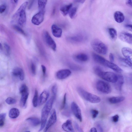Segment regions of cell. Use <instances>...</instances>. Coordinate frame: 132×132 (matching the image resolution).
Instances as JSON below:
<instances>
[{"instance_id":"cell-51","label":"cell","mask_w":132,"mask_h":132,"mask_svg":"<svg viewBox=\"0 0 132 132\" xmlns=\"http://www.w3.org/2000/svg\"><path fill=\"white\" fill-rule=\"evenodd\" d=\"M89 132H97V129L95 127L92 128Z\"/></svg>"},{"instance_id":"cell-45","label":"cell","mask_w":132,"mask_h":132,"mask_svg":"<svg viewBox=\"0 0 132 132\" xmlns=\"http://www.w3.org/2000/svg\"><path fill=\"white\" fill-rule=\"evenodd\" d=\"M112 120L113 122L116 123L118 121L119 116L118 115H116L112 117Z\"/></svg>"},{"instance_id":"cell-40","label":"cell","mask_w":132,"mask_h":132,"mask_svg":"<svg viewBox=\"0 0 132 132\" xmlns=\"http://www.w3.org/2000/svg\"><path fill=\"white\" fill-rule=\"evenodd\" d=\"M91 112L92 118L94 119L96 118L99 114L98 111L96 109L91 110Z\"/></svg>"},{"instance_id":"cell-52","label":"cell","mask_w":132,"mask_h":132,"mask_svg":"<svg viewBox=\"0 0 132 132\" xmlns=\"http://www.w3.org/2000/svg\"><path fill=\"white\" fill-rule=\"evenodd\" d=\"M85 1L84 0H75L74 2L76 3H83Z\"/></svg>"},{"instance_id":"cell-49","label":"cell","mask_w":132,"mask_h":132,"mask_svg":"<svg viewBox=\"0 0 132 132\" xmlns=\"http://www.w3.org/2000/svg\"><path fill=\"white\" fill-rule=\"evenodd\" d=\"M125 28L129 30L132 32V24H127L125 26Z\"/></svg>"},{"instance_id":"cell-42","label":"cell","mask_w":132,"mask_h":132,"mask_svg":"<svg viewBox=\"0 0 132 132\" xmlns=\"http://www.w3.org/2000/svg\"><path fill=\"white\" fill-rule=\"evenodd\" d=\"M4 46L7 54H9L10 51V46L7 43L4 44Z\"/></svg>"},{"instance_id":"cell-19","label":"cell","mask_w":132,"mask_h":132,"mask_svg":"<svg viewBox=\"0 0 132 132\" xmlns=\"http://www.w3.org/2000/svg\"><path fill=\"white\" fill-rule=\"evenodd\" d=\"M49 94L47 91H44L40 95L39 100V104L42 105L47 101L49 97Z\"/></svg>"},{"instance_id":"cell-13","label":"cell","mask_w":132,"mask_h":132,"mask_svg":"<svg viewBox=\"0 0 132 132\" xmlns=\"http://www.w3.org/2000/svg\"><path fill=\"white\" fill-rule=\"evenodd\" d=\"M71 71L69 69H61L57 72L56 76L57 78L58 79H64L68 78L71 75Z\"/></svg>"},{"instance_id":"cell-3","label":"cell","mask_w":132,"mask_h":132,"mask_svg":"<svg viewBox=\"0 0 132 132\" xmlns=\"http://www.w3.org/2000/svg\"><path fill=\"white\" fill-rule=\"evenodd\" d=\"M78 92L84 99L91 103L96 104L100 102L101 99L97 95L91 93L80 87L77 88Z\"/></svg>"},{"instance_id":"cell-46","label":"cell","mask_w":132,"mask_h":132,"mask_svg":"<svg viewBox=\"0 0 132 132\" xmlns=\"http://www.w3.org/2000/svg\"><path fill=\"white\" fill-rule=\"evenodd\" d=\"M42 70L43 73V76L44 77H45L46 74V69L45 66L43 65H42L41 66Z\"/></svg>"},{"instance_id":"cell-16","label":"cell","mask_w":132,"mask_h":132,"mask_svg":"<svg viewBox=\"0 0 132 132\" xmlns=\"http://www.w3.org/2000/svg\"><path fill=\"white\" fill-rule=\"evenodd\" d=\"M51 31L53 35L57 38H60L61 36L62 30L61 28L56 25L53 24L51 27Z\"/></svg>"},{"instance_id":"cell-11","label":"cell","mask_w":132,"mask_h":132,"mask_svg":"<svg viewBox=\"0 0 132 132\" xmlns=\"http://www.w3.org/2000/svg\"><path fill=\"white\" fill-rule=\"evenodd\" d=\"M57 121V116L55 110H53L51 116L47 122L44 132H46L49 128L56 123Z\"/></svg>"},{"instance_id":"cell-26","label":"cell","mask_w":132,"mask_h":132,"mask_svg":"<svg viewBox=\"0 0 132 132\" xmlns=\"http://www.w3.org/2000/svg\"><path fill=\"white\" fill-rule=\"evenodd\" d=\"M20 114V112L19 109L16 108H13L10 110L9 115L10 118L15 119L17 118Z\"/></svg>"},{"instance_id":"cell-48","label":"cell","mask_w":132,"mask_h":132,"mask_svg":"<svg viewBox=\"0 0 132 132\" xmlns=\"http://www.w3.org/2000/svg\"><path fill=\"white\" fill-rule=\"evenodd\" d=\"M126 5L132 8V0H128L125 2Z\"/></svg>"},{"instance_id":"cell-4","label":"cell","mask_w":132,"mask_h":132,"mask_svg":"<svg viewBox=\"0 0 132 132\" xmlns=\"http://www.w3.org/2000/svg\"><path fill=\"white\" fill-rule=\"evenodd\" d=\"M91 45L93 49L97 53L105 55L108 52V48L105 44L98 39L93 40L91 43Z\"/></svg>"},{"instance_id":"cell-38","label":"cell","mask_w":132,"mask_h":132,"mask_svg":"<svg viewBox=\"0 0 132 132\" xmlns=\"http://www.w3.org/2000/svg\"><path fill=\"white\" fill-rule=\"evenodd\" d=\"M51 91L53 94V96L56 98L57 91V87L56 84H55L52 86Z\"/></svg>"},{"instance_id":"cell-1","label":"cell","mask_w":132,"mask_h":132,"mask_svg":"<svg viewBox=\"0 0 132 132\" xmlns=\"http://www.w3.org/2000/svg\"><path fill=\"white\" fill-rule=\"evenodd\" d=\"M56 98L52 96L47 101L43 107L41 112V126L39 132L41 131L45 127L47 118L53 107L54 101Z\"/></svg>"},{"instance_id":"cell-10","label":"cell","mask_w":132,"mask_h":132,"mask_svg":"<svg viewBox=\"0 0 132 132\" xmlns=\"http://www.w3.org/2000/svg\"><path fill=\"white\" fill-rule=\"evenodd\" d=\"M44 13L39 12L35 14L32 18L31 21L33 24L38 25L41 23L44 18Z\"/></svg>"},{"instance_id":"cell-15","label":"cell","mask_w":132,"mask_h":132,"mask_svg":"<svg viewBox=\"0 0 132 132\" xmlns=\"http://www.w3.org/2000/svg\"><path fill=\"white\" fill-rule=\"evenodd\" d=\"M104 66L111 69L117 73H120L123 72V70L118 66L107 60L106 61Z\"/></svg>"},{"instance_id":"cell-7","label":"cell","mask_w":132,"mask_h":132,"mask_svg":"<svg viewBox=\"0 0 132 132\" xmlns=\"http://www.w3.org/2000/svg\"><path fill=\"white\" fill-rule=\"evenodd\" d=\"M43 36V39L47 45L53 51H55L57 48L56 43L49 33L46 31L44 32Z\"/></svg>"},{"instance_id":"cell-9","label":"cell","mask_w":132,"mask_h":132,"mask_svg":"<svg viewBox=\"0 0 132 132\" xmlns=\"http://www.w3.org/2000/svg\"><path fill=\"white\" fill-rule=\"evenodd\" d=\"M72 111L76 118L78 119L80 122H82V118L81 111L78 105L75 102H73L71 105Z\"/></svg>"},{"instance_id":"cell-55","label":"cell","mask_w":132,"mask_h":132,"mask_svg":"<svg viewBox=\"0 0 132 132\" xmlns=\"http://www.w3.org/2000/svg\"><path fill=\"white\" fill-rule=\"evenodd\" d=\"M31 132L30 131H28L26 132Z\"/></svg>"},{"instance_id":"cell-12","label":"cell","mask_w":132,"mask_h":132,"mask_svg":"<svg viewBox=\"0 0 132 132\" xmlns=\"http://www.w3.org/2000/svg\"><path fill=\"white\" fill-rule=\"evenodd\" d=\"M119 37L122 41L132 45V34L126 32H122L120 33Z\"/></svg>"},{"instance_id":"cell-31","label":"cell","mask_w":132,"mask_h":132,"mask_svg":"<svg viewBox=\"0 0 132 132\" xmlns=\"http://www.w3.org/2000/svg\"><path fill=\"white\" fill-rule=\"evenodd\" d=\"M32 103L33 106L35 107H37L39 104L38 92L36 90L35 91L34 96L33 99Z\"/></svg>"},{"instance_id":"cell-41","label":"cell","mask_w":132,"mask_h":132,"mask_svg":"<svg viewBox=\"0 0 132 132\" xmlns=\"http://www.w3.org/2000/svg\"><path fill=\"white\" fill-rule=\"evenodd\" d=\"M66 93H65L64 95V98L63 100V102H62V104L61 107V109H63L65 108L66 104Z\"/></svg>"},{"instance_id":"cell-37","label":"cell","mask_w":132,"mask_h":132,"mask_svg":"<svg viewBox=\"0 0 132 132\" xmlns=\"http://www.w3.org/2000/svg\"><path fill=\"white\" fill-rule=\"evenodd\" d=\"M13 27L14 30L17 32L19 33H20L24 35L25 36L26 35V34L24 31L21 27L18 26L14 25L13 26Z\"/></svg>"},{"instance_id":"cell-14","label":"cell","mask_w":132,"mask_h":132,"mask_svg":"<svg viewBox=\"0 0 132 132\" xmlns=\"http://www.w3.org/2000/svg\"><path fill=\"white\" fill-rule=\"evenodd\" d=\"M13 76L19 78L22 81L25 77L24 72L22 69L20 67H16L14 68L12 72Z\"/></svg>"},{"instance_id":"cell-39","label":"cell","mask_w":132,"mask_h":132,"mask_svg":"<svg viewBox=\"0 0 132 132\" xmlns=\"http://www.w3.org/2000/svg\"><path fill=\"white\" fill-rule=\"evenodd\" d=\"M30 67L32 74L34 75H35L36 72V66L34 63H31Z\"/></svg>"},{"instance_id":"cell-44","label":"cell","mask_w":132,"mask_h":132,"mask_svg":"<svg viewBox=\"0 0 132 132\" xmlns=\"http://www.w3.org/2000/svg\"><path fill=\"white\" fill-rule=\"evenodd\" d=\"M6 7L5 5L2 4L0 6V13H3L5 11L6 9Z\"/></svg>"},{"instance_id":"cell-8","label":"cell","mask_w":132,"mask_h":132,"mask_svg":"<svg viewBox=\"0 0 132 132\" xmlns=\"http://www.w3.org/2000/svg\"><path fill=\"white\" fill-rule=\"evenodd\" d=\"M87 37L85 35L79 33L69 37L67 38V41L70 42L79 43L86 41Z\"/></svg>"},{"instance_id":"cell-35","label":"cell","mask_w":132,"mask_h":132,"mask_svg":"<svg viewBox=\"0 0 132 132\" xmlns=\"http://www.w3.org/2000/svg\"><path fill=\"white\" fill-rule=\"evenodd\" d=\"M28 88L26 84H22L20 89V94L28 92Z\"/></svg>"},{"instance_id":"cell-50","label":"cell","mask_w":132,"mask_h":132,"mask_svg":"<svg viewBox=\"0 0 132 132\" xmlns=\"http://www.w3.org/2000/svg\"><path fill=\"white\" fill-rule=\"evenodd\" d=\"M97 126L98 128L99 132H103V130L102 128L99 125H97Z\"/></svg>"},{"instance_id":"cell-54","label":"cell","mask_w":132,"mask_h":132,"mask_svg":"<svg viewBox=\"0 0 132 132\" xmlns=\"http://www.w3.org/2000/svg\"><path fill=\"white\" fill-rule=\"evenodd\" d=\"M0 49L1 50L2 49V46L1 43H0Z\"/></svg>"},{"instance_id":"cell-29","label":"cell","mask_w":132,"mask_h":132,"mask_svg":"<svg viewBox=\"0 0 132 132\" xmlns=\"http://www.w3.org/2000/svg\"><path fill=\"white\" fill-rule=\"evenodd\" d=\"M109 33L111 39L115 41L117 36V32L116 29L113 28H110L108 29Z\"/></svg>"},{"instance_id":"cell-27","label":"cell","mask_w":132,"mask_h":132,"mask_svg":"<svg viewBox=\"0 0 132 132\" xmlns=\"http://www.w3.org/2000/svg\"><path fill=\"white\" fill-rule=\"evenodd\" d=\"M26 120L31 124L32 125L34 126H38L41 123L40 119L35 117H29Z\"/></svg>"},{"instance_id":"cell-6","label":"cell","mask_w":132,"mask_h":132,"mask_svg":"<svg viewBox=\"0 0 132 132\" xmlns=\"http://www.w3.org/2000/svg\"><path fill=\"white\" fill-rule=\"evenodd\" d=\"M96 86L97 90L101 93L108 94L111 92L112 88L110 85L103 80H98L96 83Z\"/></svg>"},{"instance_id":"cell-5","label":"cell","mask_w":132,"mask_h":132,"mask_svg":"<svg viewBox=\"0 0 132 132\" xmlns=\"http://www.w3.org/2000/svg\"><path fill=\"white\" fill-rule=\"evenodd\" d=\"M105 81L113 83H116L118 79V75L114 73L110 72H105L102 70L97 74Z\"/></svg>"},{"instance_id":"cell-23","label":"cell","mask_w":132,"mask_h":132,"mask_svg":"<svg viewBox=\"0 0 132 132\" xmlns=\"http://www.w3.org/2000/svg\"><path fill=\"white\" fill-rule=\"evenodd\" d=\"M125 98L124 96L113 97L109 98L108 100L112 104H116L121 102L125 100Z\"/></svg>"},{"instance_id":"cell-22","label":"cell","mask_w":132,"mask_h":132,"mask_svg":"<svg viewBox=\"0 0 132 132\" xmlns=\"http://www.w3.org/2000/svg\"><path fill=\"white\" fill-rule=\"evenodd\" d=\"M74 58L76 60L81 62H86L89 59V57L87 55L83 53L76 55L74 56Z\"/></svg>"},{"instance_id":"cell-28","label":"cell","mask_w":132,"mask_h":132,"mask_svg":"<svg viewBox=\"0 0 132 132\" xmlns=\"http://www.w3.org/2000/svg\"><path fill=\"white\" fill-rule=\"evenodd\" d=\"M120 62L121 64L124 66L132 69V62L126 58H120Z\"/></svg>"},{"instance_id":"cell-21","label":"cell","mask_w":132,"mask_h":132,"mask_svg":"<svg viewBox=\"0 0 132 132\" xmlns=\"http://www.w3.org/2000/svg\"><path fill=\"white\" fill-rule=\"evenodd\" d=\"M114 17L115 21L119 23H123L125 19V17L123 13L119 11H117L115 13Z\"/></svg>"},{"instance_id":"cell-43","label":"cell","mask_w":132,"mask_h":132,"mask_svg":"<svg viewBox=\"0 0 132 132\" xmlns=\"http://www.w3.org/2000/svg\"><path fill=\"white\" fill-rule=\"evenodd\" d=\"M76 129L79 132H84L81 128L79 126V124L76 122L74 123Z\"/></svg>"},{"instance_id":"cell-20","label":"cell","mask_w":132,"mask_h":132,"mask_svg":"<svg viewBox=\"0 0 132 132\" xmlns=\"http://www.w3.org/2000/svg\"><path fill=\"white\" fill-rule=\"evenodd\" d=\"M118 75V79L115 83V86L116 89L120 91L121 90L122 87L124 83V79L123 76L120 74Z\"/></svg>"},{"instance_id":"cell-24","label":"cell","mask_w":132,"mask_h":132,"mask_svg":"<svg viewBox=\"0 0 132 132\" xmlns=\"http://www.w3.org/2000/svg\"><path fill=\"white\" fill-rule=\"evenodd\" d=\"M21 94L20 100V105L22 107L25 108L26 106L27 102L29 96L28 92Z\"/></svg>"},{"instance_id":"cell-18","label":"cell","mask_w":132,"mask_h":132,"mask_svg":"<svg viewBox=\"0 0 132 132\" xmlns=\"http://www.w3.org/2000/svg\"><path fill=\"white\" fill-rule=\"evenodd\" d=\"M123 56L128 60L132 62V49L128 47H123L122 49Z\"/></svg>"},{"instance_id":"cell-2","label":"cell","mask_w":132,"mask_h":132,"mask_svg":"<svg viewBox=\"0 0 132 132\" xmlns=\"http://www.w3.org/2000/svg\"><path fill=\"white\" fill-rule=\"evenodd\" d=\"M28 4L27 1L24 2L13 16V18L18 17V23L21 26H23L26 23V17L25 9Z\"/></svg>"},{"instance_id":"cell-47","label":"cell","mask_w":132,"mask_h":132,"mask_svg":"<svg viewBox=\"0 0 132 132\" xmlns=\"http://www.w3.org/2000/svg\"><path fill=\"white\" fill-rule=\"evenodd\" d=\"M109 58L110 61L113 63L114 61V55L112 53H110L109 55Z\"/></svg>"},{"instance_id":"cell-36","label":"cell","mask_w":132,"mask_h":132,"mask_svg":"<svg viewBox=\"0 0 132 132\" xmlns=\"http://www.w3.org/2000/svg\"><path fill=\"white\" fill-rule=\"evenodd\" d=\"M5 102L7 104L11 105L15 104L16 102V100L15 99L9 97L6 99Z\"/></svg>"},{"instance_id":"cell-17","label":"cell","mask_w":132,"mask_h":132,"mask_svg":"<svg viewBox=\"0 0 132 132\" xmlns=\"http://www.w3.org/2000/svg\"><path fill=\"white\" fill-rule=\"evenodd\" d=\"M62 129L66 132H75L73 129L72 121L70 120H68L64 123L62 126Z\"/></svg>"},{"instance_id":"cell-25","label":"cell","mask_w":132,"mask_h":132,"mask_svg":"<svg viewBox=\"0 0 132 132\" xmlns=\"http://www.w3.org/2000/svg\"><path fill=\"white\" fill-rule=\"evenodd\" d=\"M73 5L72 3L66 5L62 7L60 10L62 14L65 16L69 13L70 11L72 8Z\"/></svg>"},{"instance_id":"cell-30","label":"cell","mask_w":132,"mask_h":132,"mask_svg":"<svg viewBox=\"0 0 132 132\" xmlns=\"http://www.w3.org/2000/svg\"><path fill=\"white\" fill-rule=\"evenodd\" d=\"M47 1V0H39L38 1L39 12L45 13V10Z\"/></svg>"},{"instance_id":"cell-56","label":"cell","mask_w":132,"mask_h":132,"mask_svg":"<svg viewBox=\"0 0 132 132\" xmlns=\"http://www.w3.org/2000/svg\"><path fill=\"white\" fill-rule=\"evenodd\" d=\"M131 75L132 76V73H131Z\"/></svg>"},{"instance_id":"cell-33","label":"cell","mask_w":132,"mask_h":132,"mask_svg":"<svg viewBox=\"0 0 132 132\" xmlns=\"http://www.w3.org/2000/svg\"><path fill=\"white\" fill-rule=\"evenodd\" d=\"M6 114V113H2L0 114V126H3L4 125L5 120Z\"/></svg>"},{"instance_id":"cell-32","label":"cell","mask_w":132,"mask_h":132,"mask_svg":"<svg viewBox=\"0 0 132 132\" xmlns=\"http://www.w3.org/2000/svg\"><path fill=\"white\" fill-rule=\"evenodd\" d=\"M77 10V8L76 7H74L72 8L70 11L69 13V17L73 19L75 17Z\"/></svg>"},{"instance_id":"cell-34","label":"cell","mask_w":132,"mask_h":132,"mask_svg":"<svg viewBox=\"0 0 132 132\" xmlns=\"http://www.w3.org/2000/svg\"><path fill=\"white\" fill-rule=\"evenodd\" d=\"M69 67L73 70L79 71L81 69V68L80 66L75 64L70 63L68 64Z\"/></svg>"},{"instance_id":"cell-53","label":"cell","mask_w":132,"mask_h":132,"mask_svg":"<svg viewBox=\"0 0 132 132\" xmlns=\"http://www.w3.org/2000/svg\"><path fill=\"white\" fill-rule=\"evenodd\" d=\"M11 2L13 3V4H16L18 2V0H11Z\"/></svg>"}]
</instances>
